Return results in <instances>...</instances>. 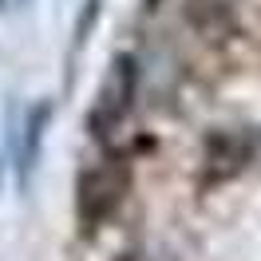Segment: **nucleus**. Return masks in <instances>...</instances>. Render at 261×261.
Instances as JSON below:
<instances>
[{
  "mask_svg": "<svg viewBox=\"0 0 261 261\" xmlns=\"http://www.w3.org/2000/svg\"><path fill=\"white\" fill-rule=\"evenodd\" d=\"M130 83H135V67H130V60H115L111 75H107V83H103V91H99V103L95 111H91V127H95L99 139H107L119 123H123V115H127V99H130Z\"/></svg>",
  "mask_w": 261,
  "mask_h": 261,
  "instance_id": "nucleus-1",
  "label": "nucleus"
},
{
  "mask_svg": "<svg viewBox=\"0 0 261 261\" xmlns=\"http://www.w3.org/2000/svg\"><path fill=\"white\" fill-rule=\"evenodd\" d=\"M48 119H51V103H36L28 111V123H24V147H20V186H28L36 170V159H40V147H44V130H48Z\"/></svg>",
  "mask_w": 261,
  "mask_h": 261,
  "instance_id": "nucleus-2",
  "label": "nucleus"
},
{
  "mask_svg": "<svg viewBox=\"0 0 261 261\" xmlns=\"http://www.w3.org/2000/svg\"><path fill=\"white\" fill-rule=\"evenodd\" d=\"M99 8H103V0H83V12H80V20H75V51L87 44V28L95 24Z\"/></svg>",
  "mask_w": 261,
  "mask_h": 261,
  "instance_id": "nucleus-3",
  "label": "nucleus"
}]
</instances>
